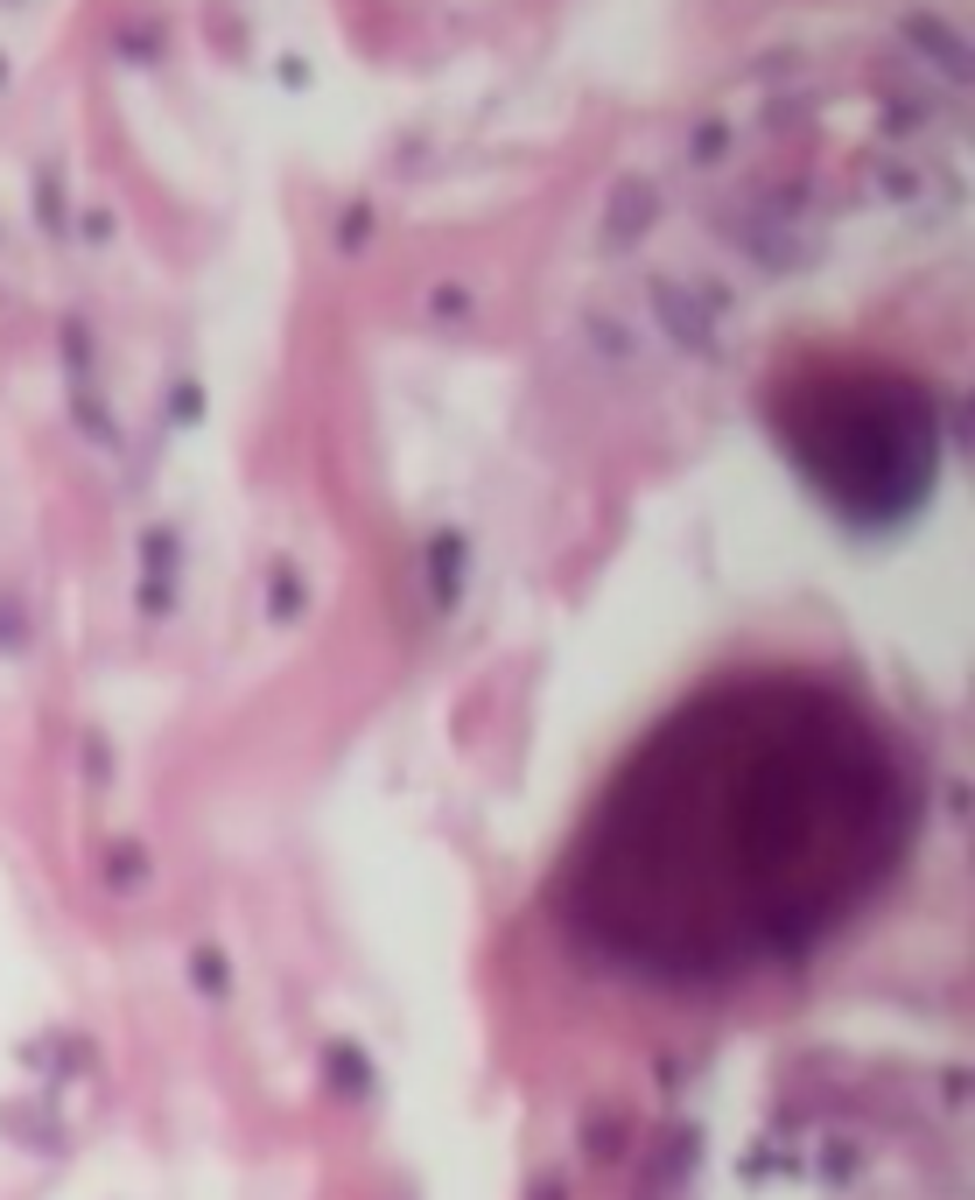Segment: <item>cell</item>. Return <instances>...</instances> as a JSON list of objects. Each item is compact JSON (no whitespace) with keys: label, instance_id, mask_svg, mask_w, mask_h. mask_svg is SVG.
I'll return each instance as SVG.
<instances>
[{"label":"cell","instance_id":"6da1fadb","mask_svg":"<svg viewBox=\"0 0 975 1200\" xmlns=\"http://www.w3.org/2000/svg\"><path fill=\"white\" fill-rule=\"evenodd\" d=\"M898 731L808 667L695 689L625 752L562 871L568 933L646 983H737L814 955L906 856Z\"/></svg>","mask_w":975,"mask_h":1200},{"label":"cell","instance_id":"7a4b0ae2","mask_svg":"<svg viewBox=\"0 0 975 1200\" xmlns=\"http://www.w3.org/2000/svg\"><path fill=\"white\" fill-rule=\"evenodd\" d=\"M787 429H793L800 464L849 512L906 506L927 478V456H933L927 408L920 400H898L885 379H828V387L800 393Z\"/></svg>","mask_w":975,"mask_h":1200}]
</instances>
